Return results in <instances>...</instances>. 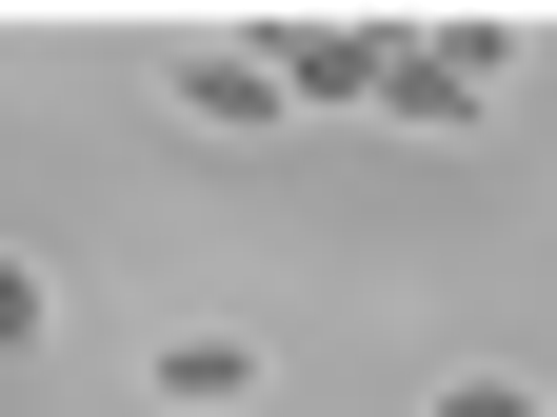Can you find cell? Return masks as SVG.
I'll use <instances>...</instances> for the list:
<instances>
[{
    "mask_svg": "<svg viewBox=\"0 0 557 417\" xmlns=\"http://www.w3.org/2000/svg\"><path fill=\"white\" fill-rule=\"evenodd\" d=\"M379 100H398V119H478V100H498V40H478V21H438V40H379Z\"/></svg>",
    "mask_w": 557,
    "mask_h": 417,
    "instance_id": "obj_1",
    "label": "cell"
},
{
    "mask_svg": "<svg viewBox=\"0 0 557 417\" xmlns=\"http://www.w3.org/2000/svg\"><path fill=\"white\" fill-rule=\"evenodd\" d=\"M180 100H199V119H278L299 80H278V40H199V60H180Z\"/></svg>",
    "mask_w": 557,
    "mask_h": 417,
    "instance_id": "obj_2",
    "label": "cell"
},
{
    "mask_svg": "<svg viewBox=\"0 0 557 417\" xmlns=\"http://www.w3.org/2000/svg\"><path fill=\"white\" fill-rule=\"evenodd\" d=\"M160 397H180V417H239V397H259V338H160Z\"/></svg>",
    "mask_w": 557,
    "mask_h": 417,
    "instance_id": "obj_3",
    "label": "cell"
},
{
    "mask_svg": "<svg viewBox=\"0 0 557 417\" xmlns=\"http://www.w3.org/2000/svg\"><path fill=\"white\" fill-rule=\"evenodd\" d=\"M40 338H60V299H40V258L0 239V358H40Z\"/></svg>",
    "mask_w": 557,
    "mask_h": 417,
    "instance_id": "obj_4",
    "label": "cell"
},
{
    "mask_svg": "<svg viewBox=\"0 0 557 417\" xmlns=\"http://www.w3.org/2000/svg\"><path fill=\"white\" fill-rule=\"evenodd\" d=\"M418 417H557V397H537V378H438Z\"/></svg>",
    "mask_w": 557,
    "mask_h": 417,
    "instance_id": "obj_5",
    "label": "cell"
}]
</instances>
